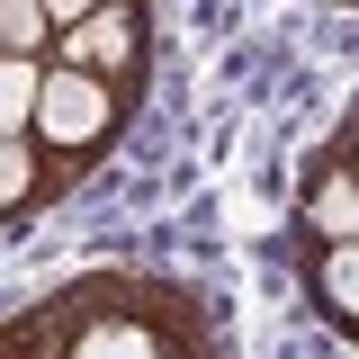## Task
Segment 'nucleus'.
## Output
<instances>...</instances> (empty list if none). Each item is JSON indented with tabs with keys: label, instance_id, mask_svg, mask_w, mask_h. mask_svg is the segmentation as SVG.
Returning <instances> with one entry per match:
<instances>
[{
	"label": "nucleus",
	"instance_id": "obj_5",
	"mask_svg": "<svg viewBox=\"0 0 359 359\" xmlns=\"http://www.w3.org/2000/svg\"><path fill=\"white\" fill-rule=\"evenodd\" d=\"M297 278H306V306L359 341V243H332V252H297Z\"/></svg>",
	"mask_w": 359,
	"mask_h": 359
},
{
	"label": "nucleus",
	"instance_id": "obj_10",
	"mask_svg": "<svg viewBox=\"0 0 359 359\" xmlns=\"http://www.w3.org/2000/svg\"><path fill=\"white\" fill-rule=\"evenodd\" d=\"M90 9H108V0H45V18H54V36H63V27H81Z\"/></svg>",
	"mask_w": 359,
	"mask_h": 359
},
{
	"label": "nucleus",
	"instance_id": "obj_3",
	"mask_svg": "<svg viewBox=\"0 0 359 359\" xmlns=\"http://www.w3.org/2000/svg\"><path fill=\"white\" fill-rule=\"evenodd\" d=\"M54 63H72V72H90V81L126 90L135 108H144V81H153V9H144V0H108V9H90L81 27L54 36Z\"/></svg>",
	"mask_w": 359,
	"mask_h": 359
},
{
	"label": "nucleus",
	"instance_id": "obj_2",
	"mask_svg": "<svg viewBox=\"0 0 359 359\" xmlns=\"http://www.w3.org/2000/svg\"><path fill=\"white\" fill-rule=\"evenodd\" d=\"M126 126H135V99H126V90L90 81V72H72V63H45V81H36V126H27V135H36V153H45L63 180H81L90 162H108Z\"/></svg>",
	"mask_w": 359,
	"mask_h": 359
},
{
	"label": "nucleus",
	"instance_id": "obj_11",
	"mask_svg": "<svg viewBox=\"0 0 359 359\" xmlns=\"http://www.w3.org/2000/svg\"><path fill=\"white\" fill-rule=\"evenodd\" d=\"M351 9H359V0H351Z\"/></svg>",
	"mask_w": 359,
	"mask_h": 359
},
{
	"label": "nucleus",
	"instance_id": "obj_9",
	"mask_svg": "<svg viewBox=\"0 0 359 359\" xmlns=\"http://www.w3.org/2000/svg\"><path fill=\"white\" fill-rule=\"evenodd\" d=\"M323 144H332V153L351 162V180H359V108H351V117H341V126H332V135H323Z\"/></svg>",
	"mask_w": 359,
	"mask_h": 359
},
{
	"label": "nucleus",
	"instance_id": "obj_8",
	"mask_svg": "<svg viewBox=\"0 0 359 359\" xmlns=\"http://www.w3.org/2000/svg\"><path fill=\"white\" fill-rule=\"evenodd\" d=\"M36 81H45V63L0 54V144H18V135L36 126Z\"/></svg>",
	"mask_w": 359,
	"mask_h": 359
},
{
	"label": "nucleus",
	"instance_id": "obj_6",
	"mask_svg": "<svg viewBox=\"0 0 359 359\" xmlns=\"http://www.w3.org/2000/svg\"><path fill=\"white\" fill-rule=\"evenodd\" d=\"M63 189H72V180H63V171H54V162L36 153V135L0 144V233H9V224H27L36 207H54Z\"/></svg>",
	"mask_w": 359,
	"mask_h": 359
},
{
	"label": "nucleus",
	"instance_id": "obj_4",
	"mask_svg": "<svg viewBox=\"0 0 359 359\" xmlns=\"http://www.w3.org/2000/svg\"><path fill=\"white\" fill-rule=\"evenodd\" d=\"M287 243L297 252H332V243H359V180L332 144H314L306 171H297V207H287Z\"/></svg>",
	"mask_w": 359,
	"mask_h": 359
},
{
	"label": "nucleus",
	"instance_id": "obj_1",
	"mask_svg": "<svg viewBox=\"0 0 359 359\" xmlns=\"http://www.w3.org/2000/svg\"><path fill=\"white\" fill-rule=\"evenodd\" d=\"M36 323L54 359H224L207 297L144 278V269H99V278L54 287Z\"/></svg>",
	"mask_w": 359,
	"mask_h": 359
},
{
	"label": "nucleus",
	"instance_id": "obj_7",
	"mask_svg": "<svg viewBox=\"0 0 359 359\" xmlns=\"http://www.w3.org/2000/svg\"><path fill=\"white\" fill-rule=\"evenodd\" d=\"M0 54L54 63V18H45V0H0Z\"/></svg>",
	"mask_w": 359,
	"mask_h": 359
}]
</instances>
